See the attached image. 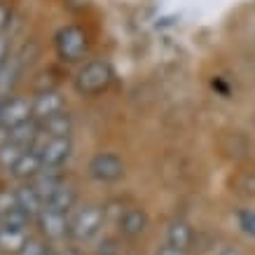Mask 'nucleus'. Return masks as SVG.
<instances>
[{
	"mask_svg": "<svg viewBox=\"0 0 255 255\" xmlns=\"http://www.w3.org/2000/svg\"><path fill=\"white\" fill-rule=\"evenodd\" d=\"M14 197H16V209L23 211L28 218H38L42 213V209H45V201L40 199V194L31 187V183L19 187L14 192Z\"/></svg>",
	"mask_w": 255,
	"mask_h": 255,
	"instance_id": "9d476101",
	"label": "nucleus"
},
{
	"mask_svg": "<svg viewBox=\"0 0 255 255\" xmlns=\"http://www.w3.org/2000/svg\"><path fill=\"white\" fill-rule=\"evenodd\" d=\"M42 169H45V166H42V159H40L38 152H35V150H26L21 155V159L14 164L12 173H14L16 178H31L33 180Z\"/></svg>",
	"mask_w": 255,
	"mask_h": 255,
	"instance_id": "4468645a",
	"label": "nucleus"
},
{
	"mask_svg": "<svg viewBox=\"0 0 255 255\" xmlns=\"http://www.w3.org/2000/svg\"><path fill=\"white\" fill-rule=\"evenodd\" d=\"M28 120H33V101L23 96H12L0 103V124H5L7 129Z\"/></svg>",
	"mask_w": 255,
	"mask_h": 255,
	"instance_id": "423d86ee",
	"label": "nucleus"
},
{
	"mask_svg": "<svg viewBox=\"0 0 255 255\" xmlns=\"http://www.w3.org/2000/svg\"><path fill=\"white\" fill-rule=\"evenodd\" d=\"M31 187L35 190V192L40 194V199L49 201L52 197H54V192L61 187V178H59V173H56V169H42L38 173V176L31 180Z\"/></svg>",
	"mask_w": 255,
	"mask_h": 255,
	"instance_id": "9b49d317",
	"label": "nucleus"
},
{
	"mask_svg": "<svg viewBox=\"0 0 255 255\" xmlns=\"http://www.w3.org/2000/svg\"><path fill=\"white\" fill-rule=\"evenodd\" d=\"M5 143H9V129L5 124H0V145H5Z\"/></svg>",
	"mask_w": 255,
	"mask_h": 255,
	"instance_id": "393cba45",
	"label": "nucleus"
},
{
	"mask_svg": "<svg viewBox=\"0 0 255 255\" xmlns=\"http://www.w3.org/2000/svg\"><path fill=\"white\" fill-rule=\"evenodd\" d=\"M113 80V68L106 61H89L80 68L78 78H75V87L82 94H99L101 89H106Z\"/></svg>",
	"mask_w": 255,
	"mask_h": 255,
	"instance_id": "f03ea898",
	"label": "nucleus"
},
{
	"mask_svg": "<svg viewBox=\"0 0 255 255\" xmlns=\"http://www.w3.org/2000/svg\"><path fill=\"white\" fill-rule=\"evenodd\" d=\"M26 152L23 147L14 145V143H5V145H0V166L2 169H14V164L21 159V155Z\"/></svg>",
	"mask_w": 255,
	"mask_h": 255,
	"instance_id": "a211bd4d",
	"label": "nucleus"
},
{
	"mask_svg": "<svg viewBox=\"0 0 255 255\" xmlns=\"http://www.w3.org/2000/svg\"><path fill=\"white\" fill-rule=\"evenodd\" d=\"M40 133H42L40 124L35 120H28V122H21L9 129V143H14V145L23 147V150H33L40 138Z\"/></svg>",
	"mask_w": 255,
	"mask_h": 255,
	"instance_id": "1a4fd4ad",
	"label": "nucleus"
},
{
	"mask_svg": "<svg viewBox=\"0 0 255 255\" xmlns=\"http://www.w3.org/2000/svg\"><path fill=\"white\" fill-rule=\"evenodd\" d=\"M89 176L101 183H113L124 176V162L113 152H99L89 162Z\"/></svg>",
	"mask_w": 255,
	"mask_h": 255,
	"instance_id": "39448f33",
	"label": "nucleus"
},
{
	"mask_svg": "<svg viewBox=\"0 0 255 255\" xmlns=\"http://www.w3.org/2000/svg\"><path fill=\"white\" fill-rule=\"evenodd\" d=\"M26 241H28V234H26V230L0 227V251H5V253H19Z\"/></svg>",
	"mask_w": 255,
	"mask_h": 255,
	"instance_id": "f3484780",
	"label": "nucleus"
},
{
	"mask_svg": "<svg viewBox=\"0 0 255 255\" xmlns=\"http://www.w3.org/2000/svg\"><path fill=\"white\" fill-rule=\"evenodd\" d=\"M14 75H16V66H14V63L5 61L2 66H0V96H2V94H7L9 85L14 82Z\"/></svg>",
	"mask_w": 255,
	"mask_h": 255,
	"instance_id": "6ab92c4d",
	"label": "nucleus"
},
{
	"mask_svg": "<svg viewBox=\"0 0 255 255\" xmlns=\"http://www.w3.org/2000/svg\"><path fill=\"white\" fill-rule=\"evenodd\" d=\"M147 227V216L143 209H127L120 218V230L124 237H138L145 232Z\"/></svg>",
	"mask_w": 255,
	"mask_h": 255,
	"instance_id": "ddd939ff",
	"label": "nucleus"
},
{
	"mask_svg": "<svg viewBox=\"0 0 255 255\" xmlns=\"http://www.w3.org/2000/svg\"><path fill=\"white\" fill-rule=\"evenodd\" d=\"M103 220H106V213L101 206H82L73 213L70 218V227H68V234L73 239L78 241H87L96 237L101 232V227H103Z\"/></svg>",
	"mask_w": 255,
	"mask_h": 255,
	"instance_id": "f257e3e1",
	"label": "nucleus"
},
{
	"mask_svg": "<svg viewBox=\"0 0 255 255\" xmlns=\"http://www.w3.org/2000/svg\"><path fill=\"white\" fill-rule=\"evenodd\" d=\"M157 255H185V251H180V248H173V246H162L159 251H157Z\"/></svg>",
	"mask_w": 255,
	"mask_h": 255,
	"instance_id": "5701e85b",
	"label": "nucleus"
},
{
	"mask_svg": "<svg viewBox=\"0 0 255 255\" xmlns=\"http://www.w3.org/2000/svg\"><path fill=\"white\" fill-rule=\"evenodd\" d=\"M5 54H7V40H5V35L0 33V66L5 63Z\"/></svg>",
	"mask_w": 255,
	"mask_h": 255,
	"instance_id": "b1692460",
	"label": "nucleus"
},
{
	"mask_svg": "<svg viewBox=\"0 0 255 255\" xmlns=\"http://www.w3.org/2000/svg\"><path fill=\"white\" fill-rule=\"evenodd\" d=\"M56 49L59 56L66 61H78L87 52V35L78 26H63L56 35Z\"/></svg>",
	"mask_w": 255,
	"mask_h": 255,
	"instance_id": "20e7f679",
	"label": "nucleus"
},
{
	"mask_svg": "<svg viewBox=\"0 0 255 255\" xmlns=\"http://www.w3.org/2000/svg\"><path fill=\"white\" fill-rule=\"evenodd\" d=\"M59 113H63V99L61 94L54 92V89H45V92H40L33 99V120L38 124L59 115Z\"/></svg>",
	"mask_w": 255,
	"mask_h": 255,
	"instance_id": "6e6552de",
	"label": "nucleus"
},
{
	"mask_svg": "<svg viewBox=\"0 0 255 255\" xmlns=\"http://www.w3.org/2000/svg\"><path fill=\"white\" fill-rule=\"evenodd\" d=\"M16 255H47V246L40 239H28Z\"/></svg>",
	"mask_w": 255,
	"mask_h": 255,
	"instance_id": "aec40b11",
	"label": "nucleus"
},
{
	"mask_svg": "<svg viewBox=\"0 0 255 255\" xmlns=\"http://www.w3.org/2000/svg\"><path fill=\"white\" fill-rule=\"evenodd\" d=\"M61 255H80V253H75V251H66V253H61Z\"/></svg>",
	"mask_w": 255,
	"mask_h": 255,
	"instance_id": "a878e982",
	"label": "nucleus"
},
{
	"mask_svg": "<svg viewBox=\"0 0 255 255\" xmlns=\"http://www.w3.org/2000/svg\"><path fill=\"white\" fill-rule=\"evenodd\" d=\"M190 241H192V227L185 220H173L169 225V232H166V244L173 248H180V251H187Z\"/></svg>",
	"mask_w": 255,
	"mask_h": 255,
	"instance_id": "2eb2a0df",
	"label": "nucleus"
},
{
	"mask_svg": "<svg viewBox=\"0 0 255 255\" xmlns=\"http://www.w3.org/2000/svg\"><path fill=\"white\" fill-rule=\"evenodd\" d=\"M40 131L49 136V138H70V131H73V117L63 110L59 115L49 117L45 122H40Z\"/></svg>",
	"mask_w": 255,
	"mask_h": 255,
	"instance_id": "f8f14e48",
	"label": "nucleus"
},
{
	"mask_svg": "<svg viewBox=\"0 0 255 255\" xmlns=\"http://www.w3.org/2000/svg\"><path fill=\"white\" fill-rule=\"evenodd\" d=\"M33 150L40 155L45 169H59L70 157V138H49L45 133H40Z\"/></svg>",
	"mask_w": 255,
	"mask_h": 255,
	"instance_id": "7ed1b4c3",
	"label": "nucleus"
},
{
	"mask_svg": "<svg viewBox=\"0 0 255 255\" xmlns=\"http://www.w3.org/2000/svg\"><path fill=\"white\" fill-rule=\"evenodd\" d=\"M75 201H78V192H75V187L61 183V187L56 190L54 197L47 201L45 206H52V209L61 211V213H70V211H73V206H75Z\"/></svg>",
	"mask_w": 255,
	"mask_h": 255,
	"instance_id": "dca6fc26",
	"label": "nucleus"
},
{
	"mask_svg": "<svg viewBox=\"0 0 255 255\" xmlns=\"http://www.w3.org/2000/svg\"><path fill=\"white\" fill-rule=\"evenodd\" d=\"M7 21H9V9L0 2V33L5 31V26H7Z\"/></svg>",
	"mask_w": 255,
	"mask_h": 255,
	"instance_id": "4be33fe9",
	"label": "nucleus"
},
{
	"mask_svg": "<svg viewBox=\"0 0 255 255\" xmlns=\"http://www.w3.org/2000/svg\"><path fill=\"white\" fill-rule=\"evenodd\" d=\"M239 227L246 234L255 237V211H241L239 213Z\"/></svg>",
	"mask_w": 255,
	"mask_h": 255,
	"instance_id": "412c9836",
	"label": "nucleus"
},
{
	"mask_svg": "<svg viewBox=\"0 0 255 255\" xmlns=\"http://www.w3.org/2000/svg\"><path fill=\"white\" fill-rule=\"evenodd\" d=\"M38 223H40V232L45 234L47 239H63L68 234V227H70V218L68 213H61V211L52 209V206H45L42 213L38 216Z\"/></svg>",
	"mask_w": 255,
	"mask_h": 255,
	"instance_id": "0eeeda50",
	"label": "nucleus"
}]
</instances>
